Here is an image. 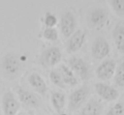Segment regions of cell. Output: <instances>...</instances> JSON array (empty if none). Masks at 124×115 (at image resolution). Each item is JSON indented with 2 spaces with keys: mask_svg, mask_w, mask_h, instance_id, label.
Listing matches in <instances>:
<instances>
[{
  "mask_svg": "<svg viewBox=\"0 0 124 115\" xmlns=\"http://www.w3.org/2000/svg\"><path fill=\"white\" fill-rule=\"evenodd\" d=\"M90 94V89L87 86H83L71 94L69 97L68 108L70 111H75L80 108L88 99Z\"/></svg>",
  "mask_w": 124,
  "mask_h": 115,
  "instance_id": "obj_4",
  "label": "cell"
},
{
  "mask_svg": "<svg viewBox=\"0 0 124 115\" xmlns=\"http://www.w3.org/2000/svg\"><path fill=\"white\" fill-rule=\"evenodd\" d=\"M29 85L37 91L42 95H45L48 91V86L43 80V78L39 74L34 72L31 73L28 77Z\"/></svg>",
  "mask_w": 124,
  "mask_h": 115,
  "instance_id": "obj_13",
  "label": "cell"
},
{
  "mask_svg": "<svg viewBox=\"0 0 124 115\" xmlns=\"http://www.w3.org/2000/svg\"><path fill=\"white\" fill-rule=\"evenodd\" d=\"M16 91L20 99V101L25 106L32 108H38L41 106L40 96H38L36 93L31 91H27L21 86H17L16 88Z\"/></svg>",
  "mask_w": 124,
  "mask_h": 115,
  "instance_id": "obj_5",
  "label": "cell"
},
{
  "mask_svg": "<svg viewBox=\"0 0 124 115\" xmlns=\"http://www.w3.org/2000/svg\"><path fill=\"white\" fill-rule=\"evenodd\" d=\"M103 107L100 101L92 98L83 108L78 115H101Z\"/></svg>",
  "mask_w": 124,
  "mask_h": 115,
  "instance_id": "obj_15",
  "label": "cell"
},
{
  "mask_svg": "<svg viewBox=\"0 0 124 115\" xmlns=\"http://www.w3.org/2000/svg\"><path fill=\"white\" fill-rule=\"evenodd\" d=\"M87 24L92 29L100 30L105 26L108 20V13L100 7H93L87 14Z\"/></svg>",
  "mask_w": 124,
  "mask_h": 115,
  "instance_id": "obj_2",
  "label": "cell"
},
{
  "mask_svg": "<svg viewBox=\"0 0 124 115\" xmlns=\"http://www.w3.org/2000/svg\"><path fill=\"white\" fill-rule=\"evenodd\" d=\"M109 3L117 15L124 17V0H111Z\"/></svg>",
  "mask_w": 124,
  "mask_h": 115,
  "instance_id": "obj_20",
  "label": "cell"
},
{
  "mask_svg": "<svg viewBox=\"0 0 124 115\" xmlns=\"http://www.w3.org/2000/svg\"><path fill=\"white\" fill-rule=\"evenodd\" d=\"M26 58L17 53H6L0 61V71L5 78L14 80L22 73Z\"/></svg>",
  "mask_w": 124,
  "mask_h": 115,
  "instance_id": "obj_1",
  "label": "cell"
},
{
  "mask_svg": "<svg viewBox=\"0 0 124 115\" xmlns=\"http://www.w3.org/2000/svg\"><path fill=\"white\" fill-rule=\"evenodd\" d=\"M78 21L75 15L71 11H66L60 17V31L62 35L66 38H69L76 31Z\"/></svg>",
  "mask_w": 124,
  "mask_h": 115,
  "instance_id": "obj_7",
  "label": "cell"
},
{
  "mask_svg": "<svg viewBox=\"0 0 124 115\" xmlns=\"http://www.w3.org/2000/svg\"><path fill=\"white\" fill-rule=\"evenodd\" d=\"M60 115H68V114H66V113H60Z\"/></svg>",
  "mask_w": 124,
  "mask_h": 115,
  "instance_id": "obj_24",
  "label": "cell"
},
{
  "mask_svg": "<svg viewBox=\"0 0 124 115\" xmlns=\"http://www.w3.org/2000/svg\"><path fill=\"white\" fill-rule=\"evenodd\" d=\"M106 115H124V105L122 102L115 104L109 109Z\"/></svg>",
  "mask_w": 124,
  "mask_h": 115,
  "instance_id": "obj_23",
  "label": "cell"
},
{
  "mask_svg": "<svg viewBox=\"0 0 124 115\" xmlns=\"http://www.w3.org/2000/svg\"><path fill=\"white\" fill-rule=\"evenodd\" d=\"M115 83L120 87H124V62L120 63L115 73Z\"/></svg>",
  "mask_w": 124,
  "mask_h": 115,
  "instance_id": "obj_19",
  "label": "cell"
},
{
  "mask_svg": "<svg viewBox=\"0 0 124 115\" xmlns=\"http://www.w3.org/2000/svg\"><path fill=\"white\" fill-rule=\"evenodd\" d=\"M97 94L107 101H115L119 97V92L116 89L104 83H96L94 85Z\"/></svg>",
  "mask_w": 124,
  "mask_h": 115,
  "instance_id": "obj_12",
  "label": "cell"
},
{
  "mask_svg": "<svg viewBox=\"0 0 124 115\" xmlns=\"http://www.w3.org/2000/svg\"><path fill=\"white\" fill-rule=\"evenodd\" d=\"M86 38V31L78 30L75 31L69 37L66 42V50L68 53H73L78 52L83 46Z\"/></svg>",
  "mask_w": 124,
  "mask_h": 115,
  "instance_id": "obj_11",
  "label": "cell"
},
{
  "mask_svg": "<svg viewBox=\"0 0 124 115\" xmlns=\"http://www.w3.org/2000/svg\"><path fill=\"white\" fill-rule=\"evenodd\" d=\"M43 37L50 41H56L58 40V31L55 28H45L43 33Z\"/></svg>",
  "mask_w": 124,
  "mask_h": 115,
  "instance_id": "obj_21",
  "label": "cell"
},
{
  "mask_svg": "<svg viewBox=\"0 0 124 115\" xmlns=\"http://www.w3.org/2000/svg\"><path fill=\"white\" fill-rule=\"evenodd\" d=\"M51 101L56 112L60 113L66 104V96L60 91H53L51 94Z\"/></svg>",
  "mask_w": 124,
  "mask_h": 115,
  "instance_id": "obj_17",
  "label": "cell"
},
{
  "mask_svg": "<svg viewBox=\"0 0 124 115\" xmlns=\"http://www.w3.org/2000/svg\"><path fill=\"white\" fill-rule=\"evenodd\" d=\"M49 78H50V80H51L52 83H53L54 85H55L56 86H58V87H60V88H62V89L66 88L65 83H64V81H63V79H62L61 74H60L59 69H52V70L50 71Z\"/></svg>",
  "mask_w": 124,
  "mask_h": 115,
  "instance_id": "obj_18",
  "label": "cell"
},
{
  "mask_svg": "<svg viewBox=\"0 0 124 115\" xmlns=\"http://www.w3.org/2000/svg\"><path fill=\"white\" fill-rule=\"evenodd\" d=\"M62 54L58 47H49L44 49L39 57V63L44 67H53L60 62Z\"/></svg>",
  "mask_w": 124,
  "mask_h": 115,
  "instance_id": "obj_3",
  "label": "cell"
},
{
  "mask_svg": "<svg viewBox=\"0 0 124 115\" xmlns=\"http://www.w3.org/2000/svg\"><path fill=\"white\" fill-rule=\"evenodd\" d=\"M68 64H69V68L73 71L76 72L78 75L81 77L82 80L86 81L88 79L90 76V69H89V64L83 60L80 57L73 56L68 60Z\"/></svg>",
  "mask_w": 124,
  "mask_h": 115,
  "instance_id": "obj_8",
  "label": "cell"
},
{
  "mask_svg": "<svg viewBox=\"0 0 124 115\" xmlns=\"http://www.w3.org/2000/svg\"><path fill=\"white\" fill-rule=\"evenodd\" d=\"M110 47L105 36H97L92 45V55L93 58L98 60H101L110 54Z\"/></svg>",
  "mask_w": 124,
  "mask_h": 115,
  "instance_id": "obj_9",
  "label": "cell"
},
{
  "mask_svg": "<svg viewBox=\"0 0 124 115\" xmlns=\"http://www.w3.org/2000/svg\"><path fill=\"white\" fill-rule=\"evenodd\" d=\"M20 115H27V114H25V113H21Z\"/></svg>",
  "mask_w": 124,
  "mask_h": 115,
  "instance_id": "obj_25",
  "label": "cell"
},
{
  "mask_svg": "<svg viewBox=\"0 0 124 115\" xmlns=\"http://www.w3.org/2000/svg\"><path fill=\"white\" fill-rule=\"evenodd\" d=\"M57 17L55 14H52L50 12L46 13L44 17V25L47 28H54L57 25Z\"/></svg>",
  "mask_w": 124,
  "mask_h": 115,
  "instance_id": "obj_22",
  "label": "cell"
},
{
  "mask_svg": "<svg viewBox=\"0 0 124 115\" xmlns=\"http://www.w3.org/2000/svg\"><path fill=\"white\" fill-rule=\"evenodd\" d=\"M116 64L113 59H106L99 65L96 69V75L102 81H108L111 79L116 73Z\"/></svg>",
  "mask_w": 124,
  "mask_h": 115,
  "instance_id": "obj_10",
  "label": "cell"
},
{
  "mask_svg": "<svg viewBox=\"0 0 124 115\" xmlns=\"http://www.w3.org/2000/svg\"><path fill=\"white\" fill-rule=\"evenodd\" d=\"M112 36L116 49L120 53L124 54V23L118 22L116 24L112 31Z\"/></svg>",
  "mask_w": 124,
  "mask_h": 115,
  "instance_id": "obj_14",
  "label": "cell"
},
{
  "mask_svg": "<svg viewBox=\"0 0 124 115\" xmlns=\"http://www.w3.org/2000/svg\"><path fill=\"white\" fill-rule=\"evenodd\" d=\"M58 69L61 74L65 85H69L71 86H74L78 85V79L75 76L74 72L68 66L65 65V64H60Z\"/></svg>",
  "mask_w": 124,
  "mask_h": 115,
  "instance_id": "obj_16",
  "label": "cell"
},
{
  "mask_svg": "<svg viewBox=\"0 0 124 115\" xmlns=\"http://www.w3.org/2000/svg\"><path fill=\"white\" fill-rule=\"evenodd\" d=\"M2 108L4 115H16L21 109V104L9 90L3 95Z\"/></svg>",
  "mask_w": 124,
  "mask_h": 115,
  "instance_id": "obj_6",
  "label": "cell"
}]
</instances>
